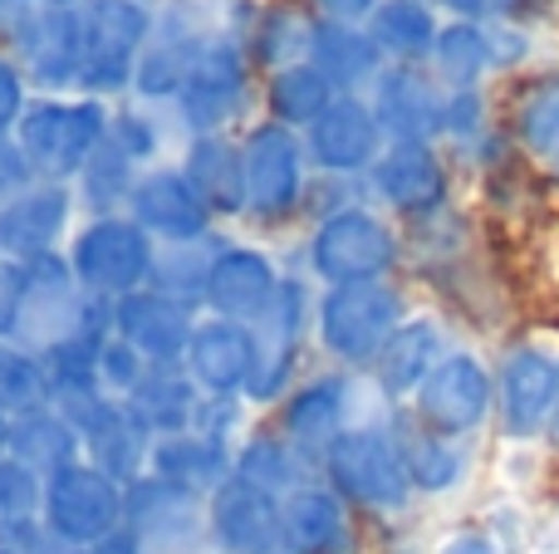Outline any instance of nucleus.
<instances>
[{
  "mask_svg": "<svg viewBox=\"0 0 559 554\" xmlns=\"http://www.w3.org/2000/svg\"><path fill=\"white\" fill-rule=\"evenodd\" d=\"M368 104L388 143H432L447 123V94L417 64H383Z\"/></svg>",
  "mask_w": 559,
  "mask_h": 554,
  "instance_id": "obj_16",
  "label": "nucleus"
},
{
  "mask_svg": "<svg viewBox=\"0 0 559 554\" xmlns=\"http://www.w3.org/2000/svg\"><path fill=\"white\" fill-rule=\"evenodd\" d=\"M84 437V461L98 467L104 477L133 486L138 477H147V457H153V437L143 432V422L128 412L123 398H108L94 418L79 427Z\"/></svg>",
  "mask_w": 559,
  "mask_h": 554,
  "instance_id": "obj_26",
  "label": "nucleus"
},
{
  "mask_svg": "<svg viewBox=\"0 0 559 554\" xmlns=\"http://www.w3.org/2000/svg\"><path fill=\"white\" fill-rule=\"evenodd\" d=\"M147 369H153V363H147L128 339H118V334L104 344V349H98V383H104L108 398H128V393L143 383Z\"/></svg>",
  "mask_w": 559,
  "mask_h": 554,
  "instance_id": "obj_46",
  "label": "nucleus"
},
{
  "mask_svg": "<svg viewBox=\"0 0 559 554\" xmlns=\"http://www.w3.org/2000/svg\"><path fill=\"white\" fill-rule=\"evenodd\" d=\"M206 540L216 554H285V501L231 477L206 496Z\"/></svg>",
  "mask_w": 559,
  "mask_h": 554,
  "instance_id": "obj_11",
  "label": "nucleus"
},
{
  "mask_svg": "<svg viewBox=\"0 0 559 554\" xmlns=\"http://www.w3.org/2000/svg\"><path fill=\"white\" fill-rule=\"evenodd\" d=\"M25 84H29L25 69H20L10 55H0V137H10L15 133V123L25 118V108H29Z\"/></svg>",
  "mask_w": 559,
  "mask_h": 554,
  "instance_id": "obj_47",
  "label": "nucleus"
},
{
  "mask_svg": "<svg viewBox=\"0 0 559 554\" xmlns=\"http://www.w3.org/2000/svg\"><path fill=\"white\" fill-rule=\"evenodd\" d=\"M206 49V35H197L173 5L157 15V29L147 39L143 59H138V74H133V98L138 104H177L187 94V79H192L197 59Z\"/></svg>",
  "mask_w": 559,
  "mask_h": 554,
  "instance_id": "obj_24",
  "label": "nucleus"
},
{
  "mask_svg": "<svg viewBox=\"0 0 559 554\" xmlns=\"http://www.w3.org/2000/svg\"><path fill=\"white\" fill-rule=\"evenodd\" d=\"M496 64V49H491V35L472 20H456V25H442L437 35V49H432V69L442 84H452V94L462 88H476V79Z\"/></svg>",
  "mask_w": 559,
  "mask_h": 554,
  "instance_id": "obj_39",
  "label": "nucleus"
},
{
  "mask_svg": "<svg viewBox=\"0 0 559 554\" xmlns=\"http://www.w3.org/2000/svg\"><path fill=\"white\" fill-rule=\"evenodd\" d=\"M354 422V378L344 373H324L299 388H289L285 408H280V437L299 447L309 461H324V451L344 437Z\"/></svg>",
  "mask_w": 559,
  "mask_h": 554,
  "instance_id": "obj_18",
  "label": "nucleus"
},
{
  "mask_svg": "<svg viewBox=\"0 0 559 554\" xmlns=\"http://www.w3.org/2000/svg\"><path fill=\"white\" fill-rule=\"evenodd\" d=\"M114 334L128 339L147 363H182L197 334L192 304L167 300L157 290H133L114 300Z\"/></svg>",
  "mask_w": 559,
  "mask_h": 554,
  "instance_id": "obj_22",
  "label": "nucleus"
},
{
  "mask_svg": "<svg viewBox=\"0 0 559 554\" xmlns=\"http://www.w3.org/2000/svg\"><path fill=\"white\" fill-rule=\"evenodd\" d=\"M98 554H147V550H143V540H138L133 530H118L114 540H104V545H98Z\"/></svg>",
  "mask_w": 559,
  "mask_h": 554,
  "instance_id": "obj_52",
  "label": "nucleus"
},
{
  "mask_svg": "<svg viewBox=\"0 0 559 554\" xmlns=\"http://www.w3.org/2000/svg\"><path fill=\"white\" fill-rule=\"evenodd\" d=\"M138 162L133 157H123L114 143L104 137V147H98L94 157H88V167L79 172L74 182V196L88 206L94 216H118V206H128V196H133L138 186Z\"/></svg>",
  "mask_w": 559,
  "mask_h": 554,
  "instance_id": "obj_40",
  "label": "nucleus"
},
{
  "mask_svg": "<svg viewBox=\"0 0 559 554\" xmlns=\"http://www.w3.org/2000/svg\"><path fill=\"white\" fill-rule=\"evenodd\" d=\"M182 363L206 398H246L255 378V329L236 320H216V314L197 320Z\"/></svg>",
  "mask_w": 559,
  "mask_h": 554,
  "instance_id": "obj_20",
  "label": "nucleus"
},
{
  "mask_svg": "<svg viewBox=\"0 0 559 554\" xmlns=\"http://www.w3.org/2000/svg\"><path fill=\"white\" fill-rule=\"evenodd\" d=\"M10 422H15V418H10V412L0 408V457H5V451H10Z\"/></svg>",
  "mask_w": 559,
  "mask_h": 554,
  "instance_id": "obj_55",
  "label": "nucleus"
},
{
  "mask_svg": "<svg viewBox=\"0 0 559 554\" xmlns=\"http://www.w3.org/2000/svg\"><path fill=\"white\" fill-rule=\"evenodd\" d=\"M147 471L206 501L216 486H226V481L236 477V451L226 447V442L202 437V432H177V437H157L153 442Z\"/></svg>",
  "mask_w": 559,
  "mask_h": 554,
  "instance_id": "obj_28",
  "label": "nucleus"
},
{
  "mask_svg": "<svg viewBox=\"0 0 559 554\" xmlns=\"http://www.w3.org/2000/svg\"><path fill=\"white\" fill-rule=\"evenodd\" d=\"M45 530L64 545L98 550L128 530V486L88 461H74L45 481Z\"/></svg>",
  "mask_w": 559,
  "mask_h": 554,
  "instance_id": "obj_7",
  "label": "nucleus"
},
{
  "mask_svg": "<svg viewBox=\"0 0 559 554\" xmlns=\"http://www.w3.org/2000/svg\"><path fill=\"white\" fill-rule=\"evenodd\" d=\"M368 35L383 49L388 64H423L437 49L442 25H437L427 0H383V5L368 15Z\"/></svg>",
  "mask_w": 559,
  "mask_h": 554,
  "instance_id": "obj_35",
  "label": "nucleus"
},
{
  "mask_svg": "<svg viewBox=\"0 0 559 554\" xmlns=\"http://www.w3.org/2000/svg\"><path fill=\"white\" fill-rule=\"evenodd\" d=\"M403 457H407V471H413V486L427 491V496H442V491H452L466 477L462 447H452V437H437V432L403 437Z\"/></svg>",
  "mask_w": 559,
  "mask_h": 554,
  "instance_id": "obj_42",
  "label": "nucleus"
},
{
  "mask_svg": "<svg viewBox=\"0 0 559 554\" xmlns=\"http://www.w3.org/2000/svg\"><path fill=\"white\" fill-rule=\"evenodd\" d=\"M555 383H559V363L540 349H511L501 363V383H496V398H501V427L511 442H525L550 422L555 408Z\"/></svg>",
  "mask_w": 559,
  "mask_h": 554,
  "instance_id": "obj_25",
  "label": "nucleus"
},
{
  "mask_svg": "<svg viewBox=\"0 0 559 554\" xmlns=\"http://www.w3.org/2000/svg\"><path fill=\"white\" fill-rule=\"evenodd\" d=\"M0 408H5L10 418H25V412L49 408L45 359L15 339H0Z\"/></svg>",
  "mask_w": 559,
  "mask_h": 554,
  "instance_id": "obj_41",
  "label": "nucleus"
},
{
  "mask_svg": "<svg viewBox=\"0 0 559 554\" xmlns=\"http://www.w3.org/2000/svg\"><path fill=\"white\" fill-rule=\"evenodd\" d=\"M491 5H496V10H521L525 0H491Z\"/></svg>",
  "mask_w": 559,
  "mask_h": 554,
  "instance_id": "obj_58",
  "label": "nucleus"
},
{
  "mask_svg": "<svg viewBox=\"0 0 559 554\" xmlns=\"http://www.w3.org/2000/svg\"><path fill=\"white\" fill-rule=\"evenodd\" d=\"M545 432L559 442V383H555V408H550V422H545Z\"/></svg>",
  "mask_w": 559,
  "mask_h": 554,
  "instance_id": "obj_56",
  "label": "nucleus"
},
{
  "mask_svg": "<svg viewBox=\"0 0 559 554\" xmlns=\"http://www.w3.org/2000/svg\"><path fill=\"white\" fill-rule=\"evenodd\" d=\"M305 153L319 172L358 177L383 157V128L373 118V104L358 94H338L314 123L305 128Z\"/></svg>",
  "mask_w": 559,
  "mask_h": 554,
  "instance_id": "obj_14",
  "label": "nucleus"
},
{
  "mask_svg": "<svg viewBox=\"0 0 559 554\" xmlns=\"http://www.w3.org/2000/svg\"><path fill=\"white\" fill-rule=\"evenodd\" d=\"M108 104L104 98H29L25 118L15 123V147L25 157L35 182H79L88 157L104 147L108 137Z\"/></svg>",
  "mask_w": 559,
  "mask_h": 554,
  "instance_id": "obj_1",
  "label": "nucleus"
},
{
  "mask_svg": "<svg viewBox=\"0 0 559 554\" xmlns=\"http://www.w3.org/2000/svg\"><path fill=\"white\" fill-rule=\"evenodd\" d=\"M251 55H246L241 39L222 35L206 39L202 59H197L192 79H187V94L177 98V118L192 137H212L226 128L241 123L246 104H251Z\"/></svg>",
  "mask_w": 559,
  "mask_h": 554,
  "instance_id": "obj_10",
  "label": "nucleus"
},
{
  "mask_svg": "<svg viewBox=\"0 0 559 554\" xmlns=\"http://www.w3.org/2000/svg\"><path fill=\"white\" fill-rule=\"evenodd\" d=\"M491 398L496 388H491V373L481 369V359L476 353H447L427 373L423 388L413 393V412L437 437H466V432H476L486 422Z\"/></svg>",
  "mask_w": 559,
  "mask_h": 554,
  "instance_id": "obj_12",
  "label": "nucleus"
},
{
  "mask_svg": "<svg viewBox=\"0 0 559 554\" xmlns=\"http://www.w3.org/2000/svg\"><path fill=\"white\" fill-rule=\"evenodd\" d=\"M285 275L275 270V261L255 245H226L212 265L206 280V310L216 320H236V324H255L265 310L275 304Z\"/></svg>",
  "mask_w": 559,
  "mask_h": 554,
  "instance_id": "obj_23",
  "label": "nucleus"
},
{
  "mask_svg": "<svg viewBox=\"0 0 559 554\" xmlns=\"http://www.w3.org/2000/svg\"><path fill=\"white\" fill-rule=\"evenodd\" d=\"M515 128H521V143L531 147L540 162H550L559 172V79H550V84H540V88L525 94Z\"/></svg>",
  "mask_w": 559,
  "mask_h": 554,
  "instance_id": "obj_43",
  "label": "nucleus"
},
{
  "mask_svg": "<svg viewBox=\"0 0 559 554\" xmlns=\"http://www.w3.org/2000/svg\"><path fill=\"white\" fill-rule=\"evenodd\" d=\"M5 457H15L20 467L39 471V477L49 481L64 467L84 461V437H79V427L64 418V412L39 408V412H25V418L10 422V451Z\"/></svg>",
  "mask_w": 559,
  "mask_h": 554,
  "instance_id": "obj_34",
  "label": "nucleus"
},
{
  "mask_svg": "<svg viewBox=\"0 0 559 554\" xmlns=\"http://www.w3.org/2000/svg\"><path fill=\"white\" fill-rule=\"evenodd\" d=\"M0 554H25V550H15V545H5V540H0Z\"/></svg>",
  "mask_w": 559,
  "mask_h": 554,
  "instance_id": "obj_59",
  "label": "nucleus"
},
{
  "mask_svg": "<svg viewBox=\"0 0 559 554\" xmlns=\"http://www.w3.org/2000/svg\"><path fill=\"white\" fill-rule=\"evenodd\" d=\"M364 186L397 216H432L447 202V167L432 143H388L364 172Z\"/></svg>",
  "mask_w": 559,
  "mask_h": 554,
  "instance_id": "obj_19",
  "label": "nucleus"
},
{
  "mask_svg": "<svg viewBox=\"0 0 559 554\" xmlns=\"http://www.w3.org/2000/svg\"><path fill=\"white\" fill-rule=\"evenodd\" d=\"M348 545L344 496L329 486H299L285 496V554H338Z\"/></svg>",
  "mask_w": 559,
  "mask_h": 554,
  "instance_id": "obj_33",
  "label": "nucleus"
},
{
  "mask_svg": "<svg viewBox=\"0 0 559 554\" xmlns=\"http://www.w3.org/2000/svg\"><path fill=\"white\" fill-rule=\"evenodd\" d=\"M222 251L226 245L216 241V236H206V241H182V245H157L147 290L167 294V300H182V304H206V280H212V265Z\"/></svg>",
  "mask_w": 559,
  "mask_h": 554,
  "instance_id": "obj_36",
  "label": "nucleus"
},
{
  "mask_svg": "<svg viewBox=\"0 0 559 554\" xmlns=\"http://www.w3.org/2000/svg\"><path fill=\"white\" fill-rule=\"evenodd\" d=\"M442 329L437 320H403V329L383 344V353L373 359V383L383 398H413L427 383V373L442 363Z\"/></svg>",
  "mask_w": 559,
  "mask_h": 554,
  "instance_id": "obj_31",
  "label": "nucleus"
},
{
  "mask_svg": "<svg viewBox=\"0 0 559 554\" xmlns=\"http://www.w3.org/2000/svg\"><path fill=\"white\" fill-rule=\"evenodd\" d=\"M241 157H246V212L255 221H285V216L305 212L309 153L295 128L261 118L241 137Z\"/></svg>",
  "mask_w": 559,
  "mask_h": 554,
  "instance_id": "obj_8",
  "label": "nucleus"
},
{
  "mask_svg": "<svg viewBox=\"0 0 559 554\" xmlns=\"http://www.w3.org/2000/svg\"><path fill=\"white\" fill-rule=\"evenodd\" d=\"M397 265V231L364 202L324 216L309 236V270L324 285L383 280Z\"/></svg>",
  "mask_w": 559,
  "mask_h": 554,
  "instance_id": "obj_9",
  "label": "nucleus"
},
{
  "mask_svg": "<svg viewBox=\"0 0 559 554\" xmlns=\"http://www.w3.org/2000/svg\"><path fill=\"white\" fill-rule=\"evenodd\" d=\"M324 477L329 491L348 501V506L378 510V516H397L413 501V471H407L403 457V437H393L388 427H373V422H358L348 427L334 447L324 451Z\"/></svg>",
  "mask_w": 559,
  "mask_h": 554,
  "instance_id": "obj_2",
  "label": "nucleus"
},
{
  "mask_svg": "<svg viewBox=\"0 0 559 554\" xmlns=\"http://www.w3.org/2000/svg\"><path fill=\"white\" fill-rule=\"evenodd\" d=\"M251 329H255V378L246 388V398L251 402L289 398V383H295L299 349H305V329H309V290L299 280H285L275 304Z\"/></svg>",
  "mask_w": 559,
  "mask_h": 554,
  "instance_id": "obj_13",
  "label": "nucleus"
},
{
  "mask_svg": "<svg viewBox=\"0 0 559 554\" xmlns=\"http://www.w3.org/2000/svg\"><path fill=\"white\" fill-rule=\"evenodd\" d=\"M206 393L197 388V378L187 373V363H153L143 373L133 393H128V412L143 422L147 437H177V432H192L197 427V412H202Z\"/></svg>",
  "mask_w": 559,
  "mask_h": 554,
  "instance_id": "obj_27",
  "label": "nucleus"
},
{
  "mask_svg": "<svg viewBox=\"0 0 559 554\" xmlns=\"http://www.w3.org/2000/svg\"><path fill=\"white\" fill-rule=\"evenodd\" d=\"M29 182H35V177H29V167H25V157H20L15 137H0V202H5V196H15V192H25Z\"/></svg>",
  "mask_w": 559,
  "mask_h": 554,
  "instance_id": "obj_49",
  "label": "nucleus"
},
{
  "mask_svg": "<svg viewBox=\"0 0 559 554\" xmlns=\"http://www.w3.org/2000/svg\"><path fill=\"white\" fill-rule=\"evenodd\" d=\"M407 310L397 285L388 280H358V285H329L314 304V334L329 359L348 369H373L383 344L403 329Z\"/></svg>",
  "mask_w": 559,
  "mask_h": 554,
  "instance_id": "obj_3",
  "label": "nucleus"
},
{
  "mask_svg": "<svg viewBox=\"0 0 559 554\" xmlns=\"http://www.w3.org/2000/svg\"><path fill=\"white\" fill-rule=\"evenodd\" d=\"M334 98H338V88L329 84L309 59L305 64H289V69L265 74V108H271V118L285 128H309Z\"/></svg>",
  "mask_w": 559,
  "mask_h": 554,
  "instance_id": "obj_38",
  "label": "nucleus"
},
{
  "mask_svg": "<svg viewBox=\"0 0 559 554\" xmlns=\"http://www.w3.org/2000/svg\"><path fill=\"white\" fill-rule=\"evenodd\" d=\"M25 5H39V10H79L84 0H25Z\"/></svg>",
  "mask_w": 559,
  "mask_h": 554,
  "instance_id": "obj_54",
  "label": "nucleus"
},
{
  "mask_svg": "<svg viewBox=\"0 0 559 554\" xmlns=\"http://www.w3.org/2000/svg\"><path fill=\"white\" fill-rule=\"evenodd\" d=\"M309 467L314 461L305 457L299 447H289L280 432H261V437H251L241 451H236V477H246L251 486L271 491V496H295L299 486H309Z\"/></svg>",
  "mask_w": 559,
  "mask_h": 554,
  "instance_id": "obj_37",
  "label": "nucleus"
},
{
  "mask_svg": "<svg viewBox=\"0 0 559 554\" xmlns=\"http://www.w3.org/2000/svg\"><path fill=\"white\" fill-rule=\"evenodd\" d=\"M128 530L147 550H187V540L206 535V506L202 496L147 471L128 486Z\"/></svg>",
  "mask_w": 559,
  "mask_h": 554,
  "instance_id": "obj_21",
  "label": "nucleus"
},
{
  "mask_svg": "<svg viewBox=\"0 0 559 554\" xmlns=\"http://www.w3.org/2000/svg\"><path fill=\"white\" fill-rule=\"evenodd\" d=\"M314 25L319 15L309 5H295V0H271V5L255 10L251 29L241 35L246 55H251L255 69H289V64H305L309 45H314Z\"/></svg>",
  "mask_w": 559,
  "mask_h": 554,
  "instance_id": "obj_32",
  "label": "nucleus"
},
{
  "mask_svg": "<svg viewBox=\"0 0 559 554\" xmlns=\"http://www.w3.org/2000/svg\"><path fill=\"white\" fill-rule=\"evenodd\" d=\"M182 172L202 192V202L212 206V216L246 212V157H241V143H231L226 133L187 137Z\"/></svg>",
  "mask_w": 559,
  "mask_h": 554,
  "instance_id": "obj_30",
  "label": "nucleus"
},
{
  "mask_svg": "<svg viewBox=\"0 0 559 554\" xmlns=\"http://www.w3.org/2000/svg\"><path fill=\"white\" fill-rule=\"evenodd\" d=\"M108 143H114L118 153L133 157V162L143 167L147 157H157V147H163V128L147 118V104H138V108H114V118H108Z\"/></svg>",
  "mask_w": 559,
  "mask_h": 554,
  "instance_id": "obj_45",
  "label": "nucleus"
},
{
  "mask_svg": "<svg viewBox=\"0 0 559 554\" xmlns=\"http://www.w3.org/2000/svg\"><path fill=\"white\" fill-rule=\"evenodd\" d=\"M74 186L59 182H29L25 192L0 202V261L29 265L39 255H55L59 236L69 231L74 216Z\"/></svg>",
  "mask_w": 559,
  "mask_h": 554,
  "instance_id": "obj_17",
  "label": "nucleus"
},
{
  "mask_svg": "<svg viewBox=\"0 0 559 554\" xmlns=\"http://www.w3.org/2000/svg\"><path fill=\"white\" fill-rule=\"evenodd\" d=\"M437 554H501L486 535H452Z\"/></svg>",
  "mask_w": 559,
  "mask_h": 554,
  "instance_id": "obj_51",
  "label": "nucleus"
},
{
  "mask_svg": "<svg viewBox=\"0 0 559 554\" xmlns=\"http://www.w3.org/2000/svg\"><path fill=\"white\" fill-rule=\"evenodd\" d=\"M128 216L153 236L157 245H182V241H206L212 236V206L202 202L182 167H153L138 177L133 196H128Z\"/></svg>",
  "mask_w": 559,
  "mask_h": 554,
  "instance_id": "obj_15",
  "label": "nucleus"
},
{
  "mask_svg": "<svg viewBox=\"0 0 559 554\" xmlns=\"http://www.w3.org/2000/svg\"><path fill=\"white\" fill-rule=\"evenodd\" d=\"M309 64L338 88V94H358L383 74V49L373 45L368 25H348V20H319L314 45H309Z\"/></svg>",
  "mask_w": 559,
  "mask_h": 554,
  "instance_id": "obj_29",
  "label": "nucleus"
},
{
  "mask_svg": "<svg viewBox=\"0 0 559 554\" xmlns=\"http://www.w3.org/2000/svg\"><path fill=\"white\" fill-rule=\"evenodd\" d=\"M442 5L447 10H452V15H462V20H472V25H476V20H481V15H491V0H442Z\"/></svg>",
  "mask_w": 559,
  "mask_h": 554,
  "instance_id": "obj_53",
  "label": "nucleus"
},
{
  "mask_svg": "<svg viewBox=\"0 0 559 554\" xmlns=\"http://www.w3.org/2000/svg\"><path fill=\"white\" fill-rule=\"evenodd\" d=\"M157 241L133 221V216H94L69 245V265L84 294L98 300H123L133 290H147L153 280Z\"/></svg>",
  "mask_w": 559,
  "mask_h": 554,
  "instance_id": "obj_6",
  "label": "nucleus"
},
{
  "mask_svg": "<svg viewBox=\"0 0 559 554\" xmlns=\"http://www.w3.org/2000/svg\"><path fill=\"white\" fill-rule=\"evenodd\" d=\"M309 5L319 10V20H348V25H368V15H373L383 0H309Z\"/></svg>",
  "mask_w": 559,
  "mask_h": 554,
  "instance_id": "obj_50",
  "label": "nucleus"
},
{
  "mask_svg": "<svg viewBox=\"0 0 559 554\" xmlns=\"http://www.w3.org/2000/svg\"><path fill=\"white\" fill-rule=\"evenodd\" d=\"M10 5H15V0H0V35H5V20H10Z\"/></svg>",
  "mask_w": 559,
  "mask_h": 554,
  "instance_id": "obj_57",
  "label": "nucleus"
},
{
  "mask_svg": "<svg viewBox=\"0 0 559 554\" xmlns=\"http://www.w3.org/2000/svg\"><path fill=\"white\" fill-rule=\"evenodd\" d=\"M241 427V398H202V412H197V427L202 437L226 442L231 447V432Z\"/></svg>",
  "mask_w": 559,
  "mask_h": 554,
  "instance_id": "obj_48",
  "label": "nucleus"
},
{
  "mask_svg": "<svg viewBox=\"0 0 559 554\" xmlns=\"http://www.w3.org/2000/svg\"><path fill=\"white\" fill-rule=\"evenodd\" d=\"M79 15H84V84H79V94L104 98V104L118 94H133L138 59L157 29L147 0H84Z\"/></svg>",
  "mask_w": 559,
  "mask_h": 554,
  "instance_id": "obj_4",
  "label": "nucleus"
},
{
  "mask_svg": "<svg viewBox=\"0 0 559 554\" xmlns=\"http://www.w3.org/2000/svg\"><path fill=\"white\" fill-rule=\"evenodd\" d=\"M45 520V477L20 467L15 457H0V530Z\"/></svg>",
  "mask_w": 559,
  "mask_h": 554,
  "instance_id": "obj_44",
  "label": "nucleus"
},
{
  "mask_svg": "<svg viewBox=\"0 0 559 554\" xmlns=\"http://www.w3.org/2000/svg\"><path fill=\"white\" fill-rule=\"evenodd\" d=\"M0 39L39 94H69L84 84V15L79 10H39L15 0Z\"/></svg>",
  "mask_w": 559,
  "mask_h": 554,
  "instance_id": "obj_5",
  "label": "nucleus"
}]
</instances>
